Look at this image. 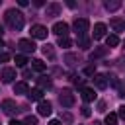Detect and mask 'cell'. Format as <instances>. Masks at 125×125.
Segmentation results:
<instances>
[{"instance_id": "1", "label": "cell", "mask_w": 125, "mask_h": 125, "mask_svg": "<svg viewBox=\"0 0 125 125\" xmlns=\"http://www.w3.org/2000/svg\"><path fill=\"white\" fill-rule=\"evenodd\" d=\"M6 23H8L12 29L20 31V29L23 27V23H25V20H23V14H21L20 10H16V8L8 10V12H6Z\"/></svg>"}, {"instance_id": "2", "label": "cell", "mask_w": 125, "mask_h": 125, "mask_svg": "<svg viewBox=\"0 0 125 125\" xmlns=\"http://www.w3.org/2000/svg\"><path fill=\"white\" fill-rule=\"evenodd\" d=\"M72 25H74V31H76V35H78V37H82V35H86L88 27H90V21H88L86 18H76Z\"/></svg>"}, {"instance_id": "3", "label": "cell", "mask_w": 125, "mask_h": 125, "mask_svg": "<svg viewBox=\"0 0 125 125\" xmlns=\"http://www.w3.org/2000/svg\"><path fill=\"white\" fill-rule=\"evenodd\" d=\"M59 100H61V105H64V107H72L74 105V94L70 90H62Z\"/></svg>"}, {"instance_id": "4", "label": "cell", "mask_w": 125, "mask_h": 125, "mask_svg": "<svg viewBox=\"0 0 125 125\" xmlns=\"http://www.w3.org/2000/svg\"><path fill=\"white\" fill-rule=\"evenodd\" d=\"M18 49H20L21 53H33V51H35V43H33L31 39H20V41H18Z\"/></svg>"}, {"instance_id": "5", "label": "cell", "mask_w": 125, "mask_h": 125, "mask_svg": "<svg viewBox=\"0 0 125 125\" xmlns=\"http://www.w3.org/2000/svg\"><path fill=\"white\" fill-rule=\"evenodd\" d=\"M47 33H49V31H47L45 25H39V23H37V25L31 27V37H35V39H47Z\"/></svg>"}, {"instance_id": "6", "label": "cell", "mask_w": 125, "mask_h": 125, "mask_svg": "<svg viewBox=\"0 0 125 125\" xmlns=\"http://www.w3.org/2000/svg\"><path fill=\"white\" fill-rule=\"evenodd\" d=\"M0 78H2V82H6V84L14 82V78H16V68H10V66L2 68V74H0Z\"/></svg>"}, {"instance_id": "7", "label": "cell", "mask_w": 125, "mask_h": 125, "mask_svg": "<svg viewBox=\"0 0 125 125\" xmlns=\"http://www.w3.org/2000/svg\"><path fill=\"white\" fill-rule=\"evenodd\" d=\"M107 84H109V80H107L105 74H94V86H96L98 90H105Z\"/></svg>"}, {"instance_id": "8", "label": "cell", "mask_w": 125, "mask_h": 125, "mask_svg": "<svg viewBox=\"0 0 125 125\" xmlns=\"http://www.w3.org/2000/svg\"><path fill=\"white\" fill-rule=\"evenodd\" d=\"M59 14H61V4H57V2L47 4V8H45V16H47V18H55V16H59Z\"/></svg>"}, {"instance_id": "9", "label": "cell", "mask_w": 125, "mask_h": 125, "mask_svg": "<svg viewBox=\"0 0 125 125\" xmlns=\"http://www.w3.org/2000/svg\"><path fill=\"white\" fill-rule=\"evenodd\" d=\"M53 33H57L59 37H66V33H68V23H64V21H57V23L53 25Z\"/></svg>"}, {"instance_id": "10", "label": "cell", "mask_w": 125, "mask_h": 125, "mask_svg": "<svg viewBox=\"0 0 125 125\" xmlns=\"http://www.w3.org/2000/svg\"><path fill=\"white\" fill-rule=\"evenodd\" d=\"M2 111H4V113H8V115H12L14 111H18L16 102H14V100H4V102H2Z\"/></svg>"}, {"instance_id": "11", "label": "cell", "mask_w": 125, "mask_h": 125, "mask_svg": "<svg viewBox=\"0 0 125 125\" xmlns=\"http://www.w3.org/2000/svg\"><path fill=\"white\" fill-rule=\"evenodd\" d=\"M37 111H39V115H51L53 107H51V104H49V102L41 100V102L37 104Z\"/></svg>"}, {"instance_id": "12", "label": "cell", "mask_w": 125, "mask_h": 125, "mask_svg": "<svg viewBox=\"0 0 125 125\" xmlns=\"http://www.w3.org/2000/svg\"><path fill=\"white\" fill-rule=\"evenodd\" d=\"M80 96H82L84 102H94V100H96V92H94L92 88H82V90H80Z\"/></svg>"}, {"instance_id": "13", "label": "cell", "mask_w": 125, "mask_h": 125, "mask_svg": "<svg viewBox=\"0 0 125 125\" xmlns=\"http://www.w3.org/2000/svg\"><path fill=\"white\" fill-rule=\"evenodd\" d=\"M105 31H107L105 23H96V25H94V39H102V37L105 35Z\"/></svg>"}, {"instance_id": "14", "label": "cell", "mask_w": 125, "mask_h": 125, "mask_svg": "<svg viewBox=\"0 0 125 125\" xmlns=\"http://www.w3.org/2000/svg\"><path fill=\"white\" fill-rule=\"evenodd\" d=\"M107 51H109L107 47H98V49H94V51L90 53V59H92V61H94V59H102V57L107 55Z\"/></svg>"}, {"instance_id": "15", "label": "cell", "mask_w": 125, "mask_h": 125, "mask_svg": "<svg viewBox=\"0 0 125 125\" xmlns=\"http://www.w3.org/2000/svg\"><path fill=\"white\" fill-rule=\"evenodd\" d=\"M14 94H29V86H27V82H18V84H14Z\"/></svg>"}, {"instance_id": "16", "label": "cell", "mask_w": 125, "mask_h": 125, "mask_svg": "<svg viewBox=\"0 0 125 125\" xmlns=\"http://www.w3.org/2000/svg\"><path fill=\"white\" fill-rule=\"evenodd\" d=\"M27 98L33 100V102H41V100H43V90H41V88H33V90H29Z\"/></svg>"}, {"instance_id": "17", "label": "cell", "mask_w": 125, "mask_h": 125, "mask_svg": "<svg viewBox=\"0 0 125 125\" xmlns=\"http://www.w3.org/2000/svg\"><path fill=\"white\" fill-rule=\"evenodd\" d=\"M105 45H107V49H111V47H117V45H119V37H117L115 33L107 35V37H105Z\"/></svg>"}, {"instance_id": "18", "label": "cell", "mask_w": 125, "mask_h": 125, "mask_svg": "<svg viewBox=\"0 0 125 125\" xmlns=\"http://www.w3.org/2000/svg\"><path fill=\"white\" fill-rule=\"evenodd\" d=\"M119 8H121V2L119 0H107L105 2V10H109V12H115Z\"/></svg>"}, {"instance_id": "19", "label": "cell", "mask_w": 125, "mask_h": 125, "mask_svg": "<svg viewBox=\"0 0 125 125\" xmlns=\"http://www.w3.org/2000/svg\"><path fill=\"white\" fill-rule=\"evenodd\" d=\"M111 27H113L115 31H123V29H125V21L119 20V18H113V20H111Z\"/></svg>"}, {"instance_id": "20", "label": "cell", "mask_w": 125, "mask_h": 125, "mask_svg": "<svg viewBox=\"0 0 125 125\" xmlns=\"http://www.w3.org/2000/svg\"><path fill=\"white\" fill-rule=\"evenodd\" d=\"M76 45H78L80 49H88V47H90V39H88L86 35H82V37H76Z\"/></svg>"}, {"instance_id": "21", "label": "cell", "mask_w": 125, "mask_h": 125, "mask_svg": "<svg viewBox=\"0 0 125 125\" xmlns=\"http://www.w3.org/2000/svg\"><path fill=\"white\" fill-rule=\"evenodd\" d=\"M37 84H39L41 90H43V88H51V78H49V76H39V78H37Z\"/></svg>"}, {"instance_id": "22", "label": "cell", "mask_w": 125, "mask_h": 125, "mask_svg": "<svg viewBox=\"0 0 125 125\" xmlns=\"http://www.w3.org/2000/svg\"><path fill=\"white\" fill-rule=\"evenodd\" d=\"M31 66H33V70H37V72H43V70H45V62L39 61V59H33V61H31Z\"/></svg>"}, {"instance_id": "23", "label": "cell", "mask_w": 125, "mask_h": 125, "mask_svg": "<svg viewBox=\"0 0 125 125\" xmlns=\"http://www.w3.org/2000/svg\"><path fill=\"white\" fill-rule=\"evenodd\" d=\"M43 55H45L47 59H51V61H53V59H55V49H53V47L47 43V45L43 47Z\"/></svg>"}, {"instance_id": "24", "label": "cell", "mask_w": 125, "mask_h": 125, "mask_svg": "<svg viewBox=\"0 0 125 125\" xmlns=\"http://www.w3.org/2000/svg\"><path fill=\"white\" fill-rule=\"evenodd\" d=\"M14 62H16V66H25L27 64V57L25 55H16L14 57Z\"/></svg>"}, {"instance_id": "25", "label": "cell", "mask_w": 125, "mask_h": 125, "mask_svg": "<svg viewBox=\"0 0 125 125\" xmlns=\"http://www.w3.org/2000/svg\"><path fill=\"white\" fill-rule=\"evenodd\" d=\"M105 123L107 125H117V113H107L105 115Z\"/></svg>"}, {"instance_id": "26", "label": "cell", "mask_w": 125, "mask_h": 125, "mask_svg": "<svg viewBox=\"0 0 125 125\" xmlns=\"http://www.w3.org/2000/svg\"><path fill=\"white\" fill-rule=\"evenodd\" d=\"M70 45H72V41H70L68 37H59V47H64V49H66V47H70Z\"/></svg>"}, {"instance_id": "27", "label": "cell", "mask_w": 125, "mask_h": 125, "mask_svg": "<svg viewBox=\"0 0 125 125\" xmlns=\"http://www.w3.org/2000/svg\"><path fill=\"white\" fill-rule=\"evenodd\" d=\"M23 125H37V117L35 115H27L23 119Z\"/></svg>"}, {"instance_id": "28", "label": "cell", "mask_w": 125, "mask_h": 125, "mask_svg": "<svg viewBox=\"0 0 125 125\" xmlns=\"http://www.w3.org/2000/svg\"><path fill=\"white\" fill-rule=\"evenodd\" d=\"M64 61H66V62H68V64H74V62H76V61H78V57H76V55H72V53H68V55H66V57H64Z\"/></svg>"}, {"instance_id": "29", "label": "cell", "mask_w": 125, "mask_h": 125, "mask_svg": "<svg viewBox=\"0 0 125 125\" xmlns=\"http://www.w3.org/2000/svg\"><path fill=\"white\" fill-rule=\"evenodd\" d=\"M84 74H86V76H94V74H96V68H94V66H86V68H84Z\"/></svg>"}, {"instance_id": "30", "label": "cell", "mask_w": 125, "mask_h": 125, "mask_svg": "<svg viewBox=\"0 0 125 125\" xmlns=\"http://www.w3.org/2000/svg\"><path fill=\"white\" fill-rule=\"evenodd\" d=\"M6 61H10V55L8 53H0V62H6Z\"/></svg>"}, {"instance_id": "31", "label": "cell", "mask_w": 125, "mask_h": 125, "mask_svg": "<svg viewBox=\"0 0 125 125\" xmlns=\"http://www.w3.org/2000/svg\"><path fill=\"white\" fill-rule=\"evenodd\" d=\"M82 115H84V117H90V107H88V105L82 107Z\"/></svg>"}, {"instance_id": "32", "label": "cell", "mask_w": 125, "mask_h": 125, "mask_svg": "<svg viewBox=\"0 0 125 125\" xmlns=\"http://www.w3.org/2000/svg\"><path fill=\"white\" fill-rule=\"evenodd\" d=\"M62 119H64L66 123H70V121H72V115H70V113H64V115H62Z\"/></svg>"}, {"instance_id": "33", "label": "cell", "mask_w": 125, "mask_h": 125, "mask_svg": "<svg viewBox=\"0 0 125 125\" xmlns=\"http://www.w3.org/2000/svg\"><path fill=\"white\" fill-rule=\"evenodd\" d=\"M119 117L125 121V105H123V107H119Z\"/></svg>"}, {"instance_id": "34", "label": "cell", "mask_w": 125, "mask_h": 125, "mask_svg": "<svg viewBox=\"0 0 125 125\" xmlns=\"http://www.w3.org/2000/svg\"><path fill=\"white\" fill-rule=\"evenodd\" d=\"M10 125H23V121H18V119H12Z\"/></svg>"}, {"instance_id": "35", "label": "cell", "mask_w": 125, "mask_h": 125, "mask_svg": "<svg viewBox=\"0 0 125 125\" xmlns=\"http://www.w3.org/2000/svg\"><path fill=\"white\" fill-rule=\"evenodd\" d=\"M49 125H62V123H61L59 119H51V121H49Z\"/></svg>"}, {"instance_id": "36", "label": "cell", "mask_w": 125, "mask_h": 125, "mask_svg": "<svg viewBox=\"0 0 125 125\" xmlns=\"http://www.w3.org/2000/svg\"><path fill=\"white\" fill-rule=\"evenodd\" d=\"M74 84H76V86H84V80H82V78H80V80L76 78V80H74Z\"/></svg>"}, {"instance_id": "37", "label": "cell", "mask_w": 125, "mask_h": 125, "mask_svg": "<svg viewBox=\"0 0 125 125\" xmlns=\"http://www.w3.org/2000/svg\"><path fill=\"white\" fill-rule=\"evenodd\" d=\"M2 47H4V41H2V37H0V49H2Z\"/></svg>"}, {"instance_id": "38", "label": "cell", "mask_w": 125, "mask_h": 125, "mask_svg": "<svg viewBox=\"0 0 125 125\" xmlns=\"http://www.w3.org/2000/svg\"><path fill=\"white\" fill-rule=\"evenodd\" d=\"M2 33H4V29H2V25H0V37H2Z\"/></svg>"}, {"instance_id": "39", "label": "cell", "mask_w": 125, "mask_h": 125, "mask_svg": "<svg viewBox=\"0 0 125 125\" xmlns=\"http://www.w3.org/2000/svg\"><path fill=\"white\" fill-rule=\"evenodd\" d=\"M0 4H2V0H0Z\"/></svg>"}, {"instance_id": "40", "label": "cell", "mask_w": 125, "mask_h": 125, "mask_svg": "<svg viewBox=\"0 0 125 125\" xmlns=\"http://www.w3.org/2000/svg\"><path fill=\"white\" fill-rule=\"evenodd\" d=\"M123 45H125V43H123Z\"/></svg>"}]
</instances>
